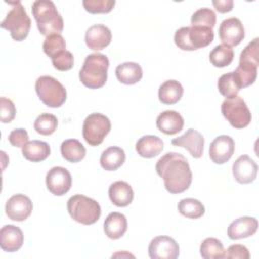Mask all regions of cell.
<instances>
[{
    "label": "cell",
    "mask_w": 259,
    "mask_h": 259,
    "mask_svg": "<svg viewBox=\"0 0 259 259\" xmlns=\"http://www.w3.org/2000/svg\"><path fill=\"white\" fill-rule=\"evenodd\" d=\"M109 67L108 58L101 53L88 55L79 72L81 83L89 89H98L105 85L107 70Z\"/></svg>",
    "instance_id": "7a4b0ae2"
},
{
    "label": "cell",
    "mask_w": 259,
    "mask_h": 259,
    "mask_svg": "<svg viewBox=\"0 0 259 259\" xmlns=\"http://www.w3.org/2000/svg\"><path fill=\"white\" fill-rule=\"evenodd\" d=\"M62 157L70 163H78L86 155L85 147L76 139L65 140L61 144Z\"/></svg>",
    "instance_id": "f1b7e54d"
},
{
    "label": "cell",
    "mask_w": 259,
    "mask_h": 259,
    "mask_svg": "<svg viewBox=\"0 0 259 259\" xmlns=\"http://www.w3.org/2000/svg\"><path fill=\"white\" fill-rule=\"evenodd\" d=\"M148 253L151 259H176L179 256V245L169 236H158L150 242Z\"/></svg>",
    "instance_id": "8fae6325"
},
{
    "label": "cell",
    "mask_w": 259,
    "mask_h": 259,
    "mask_svg": "<svg viewBox=\"0 0 259 259\" xmlns=\"http://www.w3.org/2000/svg\"><path fill=\"white\" fill-rule=\"evenodd\" d=\"M200 255L203 259H222L225 255L223 243L217 238H206L200 244Z\"/></svg>",
    "instance_id": "1f68e13d"
},
{
    "label": "cell",
    "mask_w": 259,
    "mask_h": 259,
    "mask_svg": "<svg viewBox=\"0 0 259 259\" xmlns=\"http://www.w3.org/2000/svg\"><path fill=\"white\" fill-rule=\"evenodd\" d=\"M35 91L40 101L48 107H60L67 99L65 87L52 76L38 77L35 81Z\"/></svg>",
    "instance_id": "ba28073f"
},
{
    "label": "cell",
    "mask_w": 259,
    "mask_h": 259,
    "mask_svg": "<svg viewBox=\"0 0 259 259\" xmlns=\"http://www.w3.org/2000/svg\"><path fill=\"white\" fill-rule=\"evenodd\" d=\"M224 258L228 259H249L250 258V253L247 247L240 245V244H235L231 245L227 250H225V255Z\"/></svg>",
    "instance_id": "ab89813d"
},
{
    "label": "cell",
    "mask_w": 259,
    "mask_h": 259,
    "mask_svg": "<svg viewBox=\"0 0 259 259\" xmlns=\"http://www.w3.org/2000/svg\"><path fill=\"white\" fill-rule=\"evenodd\" d=\"M24 241V236L20 228L14 225H5L0 230V247L5 252L18 251Z\"/></svg>",
    "instance_id": "ffe728a7"
},
{
    "label": "cell",
    "mask_w": 259,
    "mask_h": 259,
    "mask_svg": "<svg viewBox=\"0 0 259 259\" xmlns=\"http://www.w3.org/2000/svg\"><path fill=\"white\" fill-rule=\"evenodd\" d=\"M68 212L71 218L85 226L93 225L101 215V207L99 203L85 195L75 194L68 199Z\"/></svg>",
    "instance_id": "8992f818"
},
{
    "label": "cell",
    "mask_w": 259,
    "mask_h": 259,
    "mask_svg": "<svg viewBox=\"0 0 259 259\" xmlns=\"http://www.w3.org/2000/svg\"><path fill=\"white\" fill-rule=\"evenodd\" d=\"M258 40L257 37L254 38L240 54L239 66L234 71V75L241 89L252 85L257 78L259 65Z\"/></svg>",
    "instance_id": "277c9868"
},
{
    "label": "cell",
    "mask_w": 259,
    "mask_h": 259,
    "mask_svg": "<svg viewBox=\"0 0 259 259\" xmlns=\"http://www.w3.org/2000/svg\"><path fill=\"white\" fill-rule=\"evenodd\" d=\"M32 202L30 198L24 194L12 195L5 204V212L7 217L16 222L25 221L32 212Z\"/></svg>",
    "instance_id": "5bb4252c"
},
{
    "label": "cell",
    "mask_w": 259,
    "mask_h": 259,
    "mask_svg": "<svg viewBox=\"0 0 259 259\" xmlns=\"http://www.w3.org/2000/svg\"><path fill=\"white\" fill-rule=\"evenodd\" d=\"M173 146L186 149L193 158H200L203 154L204 138L194 128H188L182 136L171 141Z\"/></svg>",
    "instance_id": "2e32d148"
},
{
    "label": "cell",
    "mask_w": 259,
    "mask_h": 259,
    "mask_svg": "<svg viewBox=\"0 0 259 259\" xmlns=\"http://www.w3.org/2000/svg\"><path fill=\"white\" fill-rule=\"evenodd\" d=\"M31 11L40 34L46 36L54 33L61 34L64 21L53 1L36 0L32 3Z\"/></svg>",
    "instance_id": "3957f363"
},
{
    "label": "cell",
    "mask_w": 259,
    "mask_h": 259,
    "mask_svg": "<svg viewBox=\"0 0 259 259\" xmlns=\"http://www.w3.org/2000/svg\"><path fill=\"white\" fill-rule=\"evenodd\" d=\"M110 201L118 206L124 207L130 205L134 199V190L132 186L125 181H115L108 189Z\"/></svg>",
    "instance_id": "7402d4cb"
},
{
    "label": "cell",
    "mask_w": 259,
    "mask_h": 259,
    "mask_svg": "<svg viewBox=\"0 0 259 259\" xmlns=\"http://www.w3.org/2000/svg\"><path fill=\"white\" fill-rule=\"evenodd\" d=\"M258 229V221L253 217H241L233 221L228 227V237L239 240L253 236Z\"/></svg>",
    "instance_id": "d6986e66"
},
{
    "label": "cell",
    "mask_w": 259,
    "mask_h": 259,
    "mask_svg": "<svg viewBox=\"0 0 259 259\" xmlns=\"http://www.w3.org/2000/svg\"><path fill=\"white\" fill-rule=\"evenodd\" d=\"M42 50L48 57L53 58L60 52L66 50V41L61 34H51L46 37L42 44Z\"/></svg>",
    "instance_id": "d590c367"
},
{
    "label": "cell",
    "mask_w": 259,
    "mask_h": 259,
    "mask_svg": "<svg viewBox=\"0 0 259 259\" xmlns=\"http://www.w3.org/2000/svg\"><path fill=\"white\" fill-rule=\"evenodd\" d=\"M23 157L31 162H41L46 160L51 154V148L48 143L33 140L28 141L24 146L21 147Z\"/></svg>",
    "instance_id": "4316f807"
},
{
    "label": "cell",
    "mask_w": 259,
    "mask_h": 259,
    "mask_svg": "<svg viewBox=\"0 0 259 259\" xmlns=\"http://www.w3.org/2000/svg\"><path fill=\"white\" fill-rule=\"evenodd\" d=\"M212 5L219 12L226 13L230 12L233 9L234 2L233 0H213Z\"/></svg>",
    "instance_id": "b9f144b4"
},
{
    "label": "cell",
    "mask_w": 259,
    "mask_h": 259,
    "mask_svg": "<svg viewBox=\"0 0 259 259\" xmlns=\"http://www.w3.org/2000/svg\"><path fill=\"white\" fill-rule=\"evenodd\" d=\"M111 31L104 24H93L85 32L86 46L93 51L106 48L111 41Z\"/></svg>",
    "instance_id": "ac0fdd59"
},
{
    "label": "cell",
    "mask_w": 259,
    "mask_h": 259,
    "mask_svg": "<svg viewBox=\"0 0 259 259\" xmlns=\"http://www.w3.org/2000/svg\"><path fill=\"white\" fill-rule=\"evenodd\" d=\"M8 4L13 6L5 18L1 21L0 26L8 30L14 40L22 41L28 35L31 20L20 1L8 2Z\"/></svg>",
    "instance_id": "52a82bcc"
},
{
    "label": "cell",
    "mask_w": 259,
    "mask_h": 259,
    "mask_svg": "<svg viewBox=\"0 0 259 259\" xmlns=\"http://www.w3.org/2000/svg\"><path fill=\"white\" fill-rule=\"evenodd\" d=\"M58 126V119L54 114L41 113L34 120L33 127L36 133L42 136L52 135Z\"/></svg>",
    "instance_id": "836d02e7"
},
{
    "label": "cell",
    "mask_w": 259,
    "mask_h": 259,
    "mask_svg": "<svg viewBox=\"0 0 259 259\" xmlns=\"http://www.w3.org/2000/svg\"><path fill=\"white\" fill-rule=\"evenodd\" d=\"M103 229L105 235L112 240H117L121 238L127 230V221L124 214L113 211L110 212L103 224Z\"/></svg>",
    "instance_id": "603a6c76"
},
{
    "label": "cell",
    "mask_w": 259,
    "mask_h": 259,
    "mask_svg": "<svg viewBox=\"0 0 259 259\" xmlns=\"http://www.w3.org/2000/svg\"><path fill=\"white\" fill-rule=\"evenodd\" d=\"M28 139H29V137H28L26 130H24L22 127L13 130L8 136L9 143L14 147L24 146L28 142Z\"/></svg>",
    "instance_id": "60d3db41"
},
{
    "label": "cell",
    "mask_w": 259,
    "mask_h": 259,
    "mask_svg": "<svg viewBox=\"0 0 259 259\" xmlns=\"http://www.w3.org/2000/svg\"><path fill=\"white\" fill-rule=\"evenodd\" d=\"M235 151V142L233 138L227 135L217 137L209 145V158L214 164H225L233 156Z\"/></svg>",
    "instance_id": "9a60e30c"
},
{
    "label": "cell",
    "mask_w": 259,
    "mask_h": 259,
    "mask_svg": "<svg viewBox=\"0 0 259 259\" xmlns=\"http://www.w3.org/2000/svg\"><path fill=\"white\" fill-rule=\"evenodd\" d=\"M156 125L163 134L172 136L182 131L184 119L182 115L175 110H165L158 115Z\"/></svg>",
    "instance_id": "44dd1931"
},
{
    "label": "cell",
    "mask_w": 259,
    "mask_h": 259,
    "mask_svg": "<svg viewBox=\"0 0 259 259\" xmlns=\"http://www.w3.org/2000/svg\"><path fill=\"white\" fill-rule=\"evenodd\" d=\"M85 10L89 13H108L110 12L114 5V0H84L82 2Z\"/></svg>",
    "instance_id": "8d00e7d4"
},
{
    "label": "cell",
    "mask_w": 259,
    "mask_h": 259,
    "mask_svg": "<svg viewBox=\"0 0 259 259\" xmlns=\"http://www.w3.org/2000/svg\"><path fill=\"white\" fill-rule=\"evenodd\" d=\"M183 95V87L180 82L176 80H167L163 82L158 91V97L163 104H175Z\"/></svg>",
    "instance_id": "484cf974"
},
{
    "label": "cell",
    "mask_w": 259,
    "mask_h": 259,
    "mask_svg": "<svg viewBox=\"0 0 259 259\" xmlns=\"http://www.w3.org/2000/svg\"><path fill=\"white\" fill-rule=\"evenodd\" d=\"M125 161L124 151L116 146L105 149L100 156V165L106 171H115Z\"/></svg>",
    "instance_id": "83f0119b"
},
{
    "label": "cell",
    "mask_w": 259,
    "mask_h": 259,
    "mask_svg": "<svg viewBox=\"0 0 259 259\" xmlns=\"http://www.w3.org/2000/svg\"><path fill=\"white\" fill-rule=\"evenodd\" d=\"M163 148V141L153 135L143 136L136 143V151L143 158H154L162 152Z\"/></svg>",
    "instance_id": "cb8c5ba5"
},
{
    "label": "cell",
    "mask_w": 259,
    "mask_h": 259,
    "mask_svg": "<svg viewBox=\"0 0 259 259\" xmlns=\"http://www.w3.org/2000/svg\"><path fill=\"white\" fill-rule=\"evenodd\" d=\"M115 75L120 83L125 85H134L141 81L143 77V69L138 63L125 62L116 67Z\"/></svg>",
    "instance_id": "d4e9b609"
},
{
    "label": "cell",
    "mask_w": 259,
    "mask_h": 259,
    "mask_svg": "<svg viewBox=\"0 0 259 259\" xmlns=\"http://www.w3.org/2000/svg\"><path fill=\"white\" fill-rule=\"evenodd\" d=\"M156 172L163 179L166 190L172 194L187 190L192 182V172L187 159L176 152H168L156 163Z\"/></svg>",
    "instance_id": "6da1fadb"
},
{
    "label": "cell",
    "mask_w": 259,
    "mask_h": 259,
    "mask_svg": "<svg viewBox=\"0 0 259 259\" xmlns=\"http://www.w3.org/2000/svg\"><path fill=\"white\" fill-rule=\"evenodd\" d=\"M217 16L212 9L210 8H199L191 16V25L194 26H205L213 28L215 25Z\"/></svg>",
    "instance_id": "e575fe53"
},
{
    "label": "cell",
    "mask_w": 259,
    "mask_h": 259,
    "mask_svg": "<svg viewBox=\"0 0 259 259\" xmlns=\"http://www.w3.org/2000/svg\"><path fill=\"white\" fill-rule=\"evenodd\" d=\"M219 92L226 98H232L238 95L241 87L234 75V72H229L222 75L218 81Z\"/></svg>",
    "instance_id": "d6a6232c"
},
{
    "label": "cell",
    "mask_w": 259,
    "mask_h": 259,
    "mask_svg": "<svg viewBox=\"0 0 259 259\" xmlns=\"http://www.w3.org/2000/svg\"><path fill=\"white\" fill-rule=\"evenodd\" d=\"M219 36L228 47L238 46L245 37V29L241 20L237 17H230L222 21L219 27Z\"/></svg>",
    "instance_id": "4fadbf2b"
},
{
    "label": "cell",
    "mask_w": 259,
    "mask_h": 259,
    "mask_svg": "<svg viewBox=\"0 0 259 259\" xmlns=\"http://www.w3.org/2000/svg\"><path fill=\"white\" fill-rule=\"evenodd\" d=\"M52 64L55 69L65 72L69 71L73 68L74 66V57L73 54L70 51H62L53 58H51Z\"/></svg>",
    "instance_id": "74e56055"
},
{
    "label": "cell",
    "mask_w": 259,
    "mask_h": 259,
    "mask_svg": "<svg viewBox=\"0 0 259 259\" xmlns=\"http://www.w3.org/2000/svg\"><path fill=\"white\" fill-rule=\"evenodd\" d=\"M178 211L188 219H199L204 214V205L195 198H183L178 202Z\"/></svg>",
    "instance_id": "4dcf8cb0"
},
{
    "label": "cell",
    "mask_w": 259,
    "mask_h": 259,
    "mask_svg": "<svg viewBox=\"0 0 259 259\" xmlns=\"http://www.w3.org/2000/svg\"><path fill=\"white\" fill-rule=\"evenodd\" d=\"M221 111L224 117L235 128L246 127L252 119L246 102L238 95L232 98H226L222 103Z\"/></svg>",
    "instance_id": "30bf717a"
},
{
    "label": "cell",
    "mask_w": 259,
    "mask_h": 259,
    "mask_svg": "<svg viewBox=\"0 0 259 259\" xmlns=\"http://www.w3.org/2000/svg\"><path fill=\"white\" fill-rule=\"evenodd\" d=\"M16 114V108L12 100L6 97L0 98V120L3 123L11 122Z\"/></svg>",
    "instance_id": "f35d334b"
},
{
    "label": "cell",
    "mask_w": 259,
    "mask_h": 259,
    "mask_svg": "<svg viewBox=\"0 0 259 259\" xmlns=\"http://www.w3.org/2000/svg\"><path fill=\"white\" fill-rule=\"evenodd\" d=\"M234 60V51L226 45L215 46L209 53V61L217 68L229 66Z\"/></svg>",
    "instance_id": "f546056e"
},
{
    "label": "cell",
    "mask_w": 259,
    "mask_h": 259,
    "mask_svg": "<svg viewBox=\"0 0 259 259\" xmlns=\"http://www.w3.org/2000/svg\"><path fill=\"white\" fill-rule=\"evenodd\" d=\"M232 171L237 182L248 184L256 179L258 166L248 155H242L233 163Z\"/></svg>",
    "instance_id": "e0dca14e"
},
{
    "label": "cell",
    "mask_w": 259,
    "mask_h": 259,
    "mask_svg": "<svg viewBox=\"0 0 259 259\" xmlns=\"http://www.w3.org/2000/svg\"><path fill=\"white\" fill-rule=\"evenodd\" d=\"M214 37L212 28L205 26H184L175 31L174 42L183 51H195L207 47Z\"/></svg>",
    "instance_id": "5b68a950"
},
{
    "label": "cell",
    "mask_w": 259,
    "mask_h": 259,
    "mask_svg": "<svg viewBox=\"0 0 259 259\" xmlns=\"http://www.w3.org/2000/svg\"><path fill=\"white\" fill-rule=\"evenodd\" d=\"M111 128L110 120L102 113L89 114L83 122L82 135L85 142L90 146L100 145Z\"/></svg>",
    "instance_id": "9c48e42d"
},
{
    "label": "cell",
    "mask_w": 259,
    "mask_h": 259,
    "mask_svg": "<svg viewBox=\"0 0 259 259\" xmlns=\"http://www.w3.org/2000/svg\"><path fill=\"white\" fill-rule=\"evenodd\" d=\"M46 184L52 194L62 196L70 190L72 186V176L66 168L56 166L48 171Z\"/></svg>",
    "instance_id": "7c38bea8"
}]
</instances>
